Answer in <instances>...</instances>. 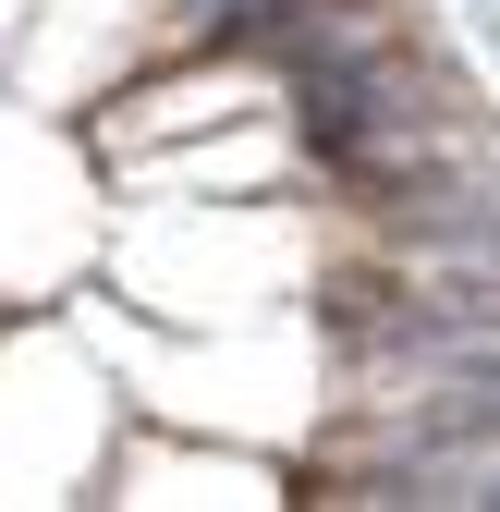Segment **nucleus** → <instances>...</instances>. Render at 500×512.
<instances>
[{
	"label": "nucleus",
	"mask_w": 500,
	"mask_h": 512,
	"mask_svg": "<svg viewBox=\"0 0 500 512\" xmlns=\"http://www.w3.org/2000/svg\"><path fill=\"white\" fill-rule=\"evenodd\" d=\"M305 500H391V512H500V427H354L318 464H305Z\"/></svg>",
	"instance_id": "1"
}]
</instances>
